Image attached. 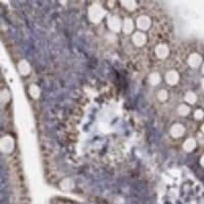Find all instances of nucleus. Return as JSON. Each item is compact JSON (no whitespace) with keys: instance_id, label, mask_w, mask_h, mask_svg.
<instances>
[{"instance_id":"obj_14","label":"nucleus","mask_w":204,"mask_h":204,"mask_svg":"<svg viewBox=\"0 0 204 204\" xmlns=\"http://www.w3.org/2000/svg\"><path fill=\"white\" fill-rule=\"evenodd\" d=\"M111 25L113 28H114V29L118 28V22L114 20H111Z\"/></svg>"},{"instance_id":"obj_2","label":"nucleus","mask_w":204,"mask_h":204,"mask_svg":"<svg viewBox=\"0 0 204 204\" xmlns=\"http://www.w3.org/2000/svg\"><path fill=\"white\" fill-rule=\"evenodd\" d=\"M165 79L167 83L170 85H175L177 83L179 80V75L175 71H170L167 74Z\"/></svg>"},{"instance_id":"obj_15","label":"nucleus","mask_w":204,"mask_h":204,"mask_svg":"<svg viewBox=\"0 0 204 204\" xmlns=\"http://www.w3.org/2000/svg\"><path fill=\"white\" fill-rule=\"evenodd\" d=\"M201 164L203 165V166H204V156L201 159Z\"/></svg>"},{"instance_id":"obj_8","label":"nucleus","mask_w":204,"mask_h":204,"mask_svg":"<svg viewBox=\"0 0 204 204\" xmlns=\"http://www.w3.org/2000/svg\"><path fill=\"white\" fill-rule=\"evenodd\" d=\"M160 76L158 73H153L150 77V82L153 86H156L160 82Z\"/></svg>"},{"instance_id":"obj_10","label":"nucleus","mask_w":204,"mask_h":204,"mask_svg":"<svg viewBox=\"0 0 204 204\" xmlns=\"http://www.w3.org/2000/svg\"><path fill=\"white\" fill-rule=\"evenodd\" d=\"M178 112L181 116H186L189 113L190 109L186 105H181L179 107L178 109Z\"/></svg>"},{"instance_id":"obj_18","label":"nucleus","mask_w":204,"mask_h":204,"mask_svg":"<svg viewBox=\"0 0 204 204\" xmlns=\"http://www.w3.org/2000/svg\"><path fill=\"white\" fill-rule=\"evenodd\" d=\"M202 71H203V72L204 73V64L203 65V67H202Z\"/></svg>"},{"instance_id":"obj_6","label":"nucleus","mask_w":204,"mask_h":204,"mask_svg":"<svg viewBox=\"0 0 204 204\" xmlns=\"http://www.w3.org/2000/svg\"><path fill=\"white\" fill-rule=\"evenodd\" d=\"M134 39L135 43L137 45H142L146 41V37L145 35L140 34V33H137L135 35Z\"/></svg>"},{"instance_id":"obj_9","label":"nucleus","mask_w":204,"mask_h":204,"mask_svg":"<svg viewBox=\"0 0 204 204\" xmlns=\"http://www.w3.org/2000/svg\"><path fill=\"white\" fill-rule=\"evenodd\" d=\"M196 96L193 92H189L185 96V100L186 102H188L190 104H194L196 101Z\"/></svg>"},{"instance_id":"obj_1","label":"nucleus","mask_w":204,"mask_h":204,"mask_svg":"<svg viewBox=\"0 0 204 204\" xmlns=\"http://www.w3.org/2000/svg\"><path fill=\"white\" fill-rule=\"evenodd\" d=\"M155 52L156 56L159 58H165L168 55L169 50L167 45L164 44H160L156 47L155 49Z\"/></svg>"},{"instance_id":"obj_12","label":"nucleus","mask_w":204,"mask_h":204,"mask_svg":"<svg viewBox=\"0 0 204 204\" xmlns=\"http://www.w3.org/2000/svg\"><path fill=\"white\" fill-rule=\"evenodd\" d=\"M203 115H204V113L202 111V110L198 109V110H197V111H196L195 113V118L197 119H200L203 118Z\"/></svg>"},{"instance_id":"obj_17","label":"nucleus","mask_w":204,"mask_h":204,"mask_svg":"<svg viewBox=\"0 0 204 204\" xmlns=\"http://www.w3.org/2000/svg\"><path fill=\"white\" fill-rule=\"evenodd\" d=\"M202 130L203 131V132H204V124L202 126Z\"/></svg>"},{"instance_id":"obj_16","label":"nucleus","mask_w":204,"mask_h":204,"mask_svg":"<svg viewBox=\"0 0 204 204\" xmlns=\"http://www.w3.org/2000/svg\"><path fill=\"white\" fill-rule=\"evenodd\" d=\"M202 87L203 88V89H204V79H203L202 80Z\"/></svg>"},{"instance_id":"obj_5","label":"nucleus","mask_w":204,"mask_h":204,"mask_svg":"<svg viewBox=\"0 0 204 204\" xmlns=\"http://www.w3.org/2000/svg\"><path fill=\"white\" fill-rule=\"evenodd\" d=\"M150 25V20L146 16H141L138 20V26L143 30H147Z\"/></svg>"},{"instance_id":"obj_7","label":"nucleus","mask_w":204,"mask_h":204,"mask_svg":"<svg viewBox=\"0 0 204 204\" xmlns=\"http://www.w3.org/2000/svg\"><path fill=\"white\" fill-rule=\"evenodd\" d=\"M195 145H196V143L194 140L189 139V140H187L184 143V147L185 150L191 151L195 147Z\"/></svg>"},{"instance_id":"obj_11","label":"nucleus","mask_w":204,"mask_h":204,"mask_svg":"<svg viewBox=\"0 0 204 204\" xmlns=\"http://www.w3.org/2000/svg\"><path fill=\"white\" fill-rule=\"evenodd\" d=\"M158 98L160 101H163L167 98V92L165 90H162L158 94Z\"/></svg>"},{"instance_id":"obj_3","label":"nucleus","mask_w":204,"mask_h":204,"mask_svg":"<svg viewBox=\"0 0 204 204\" xmlns=\"http://www.w3.org/2000/svg\"><path fill=\"white\" fill-rule=\"evenodd\" d=\"M202 62V58L197 53H192L189 58V64L192 67H197Z\"/></svg>"},{"instance_id":"obj_4","label":"nucleus","mask_w":204,"mask_h":204,"mask_svg":"<svg viewBox=\"0 0 204 204\" xmlns=\"http://www.w3.org/2000/svg\"><path fill=\"white\" fill-rule=\"evenodd\" d=\"M184 131L185 129L180 124H175L171 129V134L173 137H178L183 135Z\"/></svg>"},{"instance_id":"obj_13","label":"nucleus","mask_w":204,"mask_h":204,"mask_svg":"<svg viewBox=\"0 0 204 204\" xmlns=\"http://www.w3.org/2000/svg\"><path fill=\"white\" fill-rule=\"evenodd\" d=\"M132 28V23H131V21L129 20H128L126 22V24H125V30L126 31H131Z\"/></svg>"}]
</instances>
